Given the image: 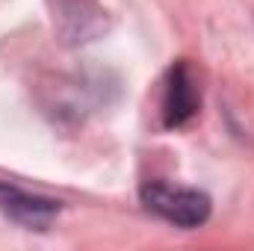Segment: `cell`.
I'll use <instances>...</instances> for the list:
<instances>
[{
  "mask_svg": "<svg viewBox=\"0 0 254 251\" xmlns=\"http://www.w3.org/2000/svg\"><path fill=\"white\" fill-rule=\"evenodd\" d=\"M139 201L148 213L160 216L169 225L178 228H201L210 219L213 201L207 192L192 187H178L166 181H151L139 189Z\"/></svg>",
  "mask_w": 254,
  "mask_h": 251,
  "instance_id": "obj_1",
  "label": "cell"
},
{
  "mask_svg": "<svg viewBox=\"0 0 254 251\" xmlns=\"http://www.w3.org/2000/svg\"><path fill=\"white\" fill-rule=\"evenodd\" d=\"M198 110H201L198 80L192 74L190 63L178 60L169 68L166 83H163V125L169 127V130L184 127L187 122H192L198 116Z\"/></svg>",
  "mask_w": 254,
  "mask_h": 251,
  "instance_id": "obj_2",
  "label": "cell"
},
{
  "mask_svg": "<svg viewBox=\"0 0 254 251\" xmlns=\"http://www.w3.org/2000/svg\"><path fill=\"white\" fill-rule=\"evenodd\" d=\"M0 213L30 231H45L51 228V222L63 213V201L48 198V195H36L27 189L0 181Z\"/></svg>",
  "mask_w": 254,
  "mask_h": 251,
  "instance_id": "obj_3",
  "label": "cell"
}]
</instances>
